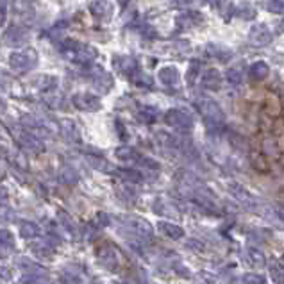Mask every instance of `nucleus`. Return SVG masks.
Returning <instances> with one entry per match:
<instances>
[{
	"label": "nucleus",
	"instance_id": "obj_2",
	"mask_svg": "<svg viewBox=\"0 0 284 284\" xmlns=\"http://www.w3.org/2000/svg\"><path fill=\"white\" fill-rule=\"evenodd\" d=\"M11 130V136L15 138V141L20 143L22 149H27L31 152H43L45 151V145L41 143V138L36 136L34 132L27 129V127H13Z\"/></svg>",
	"mask_w": 284,
	"mask_h": 284
},
{
	"label": "nucleus",
	"instance_id": "obj_6",
	"mask_svg": "<svg viewBox=\"0 0 284 284\" xmlns=\"http://www.w3.org/2000/svg\"><path fill=\"white\" fill-rule=\"evenodd\" d=\"M167 123L181 132H190L193 129V120L191 116L183 109H170L167 113Z\"/></svg>",
	"mask_w": 284,
	"mask_h": 284
},
{
	"label": "nucleus",
	"instance_id": "obj_1",
	"mask_svg": "<svg viewBox=\"0 0 284 284\" xmlns=\"http://www.w3.org/2000/svg\"><path fill=\"white\" fill-rule=\"evenodd\" d=\"M59 50L68 61L77 63V65H88L89 61H93L97 57V50L93 47L81 43L77 40H65L59 45Z\"/></svg>",
	"mask_w": 284,
	"mask_h": 284
},
{
	"label": "nucleus",
	"instance_id": "obj_11",
	"mask_svg": "<svg viewBox=\"0 0 284 284\" xmlns=\"http://www.w3.org/2000/svg\"><path fill=\"white\" fill-rule=\"evenodd\" d=\"M158 77L165 86H172V88H175V86L179 84V72H177L175 66H165V68H161L158 73Z\"/></svg>",
	"mask_w": 284,
	"mask_h": 284
},
{
	"label": "nucleus",
	"instance_id": "obj_15",
	"mask_svg": "<svg viewBox=\"0 0 284 284\" xmlns=\"http://www.w3.org/2000/svg\"><path fill=\"white\" fill-rule=\"evenodd\" d=\"M247 257H248V263H250L254 268H263V266H266V257H264V254L259 250V248L250 247V248L247 250Z\"/></svg>",
	"mask_w": 284,
	"mask_h": 284
},
{
	"label": "nucleus",
	"instance_id": "obj_32",
	"mask_svg": "<svg viewBox=\"0 0 284 284\" xmlns=\"http://www.w3.org/2000/svg\"><path fill=\"white\" fill-rule=\"evenodd\" d=\"M275 213H277V216H279V218L284 222V209H282V207H279V209H275Z\"/></svg>",
	"mask_w": 284,
	"mask_h": 284
},
{
	"label": "nucleus",
	"instance_id": "obj_9",
	"mask_svg": "<svg viewBox=\"0 0 284 284\" xmlns=\"http://www.w3.org/2000/svg\"><path fill=\"white\" fill-rule=\"evenodd\" d=\"M248 41L256 47H263V45H268L272 41V33L266 25H254L250 29V34H248Z\"/></svg>",
	"mask_w": 284,
	"mask_h": 284
},
{
	"label": "nucleus",
	"instance_id": "obj_13",
	"mask_svg": "<svg viewBox=\"0 0 284 284\" xmlns=\"http://www.w3.org/2000/svg\"><path fill=\"white\" fill-rule=\"evenodd\" d=\"M158 227L161 229L163 234L168 236L170 240H181V238L184 236V229L181 227V225H177V223H172V222H159Z\"/></svg>",
	"mask_w": 284,
	"mask_h": 284
},
{
	"label": "nucleus",
	"instance_id": "obj_18",
	"mask_svg": "<svg viewBox=\"0 0 284 284\" xmlns=\"http://www.w3.org/2000/svg\"><path fill=\"white\" fill-rule=\"evenodd\" d=\"M33 254L36 257H41V259H52L54 256V248L50 243H38V245H33Z\"/></svg>",
	"mask_w": 284,
	"mask_h": 284
},
{
	"label": "nucleus",
	"instance_id": "obj_7",
	"mask_svg": "<svg viewBox=\"0 0 284 284\" xmlns=\"http://www.w3.org/2000/svg\"><path fill=\"white\" fill-rule=\"evenodd\" d=\"M227 190H229V193H231V195L241 204V206L248 207V209H254V207H257V202H256V199H254V195H252L250 191L245 190L241 184L227 183Z\"/></svg>",
	"mask_w": 284,
	"mask_h": 284
},
{
	"label": "nucleus",
	"instance_id": "obj_33",
	"mask_svg": "<svg viewBox=\"0 0 284 284\" xmlns=\"http://www.w3.org/2000/svg\"><path fill=\"white\" fill-rule=\"evenodd\" d=\"M118 2H120V6H125L127 2H129V0H118Z\"/></svg>",
	"mask_w": 284,
	"mask_h": 284
},
{
	"label": "nucleus",
	"instance_id": "obj_19",
	"mask_svg": "<svg viewBox=\"0 0 284 284\" xmlns=\"http://www.w3.org/2000/svg\"><path fill=\"white\" fill-rule=\"evenodd\" d=\"M268 75V65L263 61H257L250 66V77L256 79V81H261Z\"/></svg>",
	"mask_w": 284,
	"mask_h": 284
},
{
	"label": "nucleus",
	"instance_id": "obj_30",
	"mask_svg": "<svg viewBox=\"0 0 284 284\" xmlns=\"http://www.w3.org/2000/svg\"><path fill=\"white\" fill-rule=\"evenodd\" d=\"M97 222H98V225L106 227V225H109V216H107L106 213H98V215H97Z\"/></svg>",
	"mask_w": 284,
	"mask_h": 284
},
{
	"label": "nucleus",
	"instance_id": "obj_31",
	"mask_svg": "<svg viewBox=\"0 0 284 284\" xmlns=\"http://www.w3.org/2000/svg\"><path fill=\"white\" fill-rule=\"evenodd\" d=\"M175 270H177L179 275H183V277H190V270H188L186 266H181V264H177L175 266Z\"/></svg>",
	"mask_w": 284,
	"mask_h": 284
},
{
	"label": "nucleus",
	"instance_id": "obj_24",
	"mask_svg": "<svg viewBox=\"0 0 284 284\" xmlns=\"http://www.w3.org/2000/svg\"><path fill=\"white\" fill-rule=\"evenodd\" d=\"M0 243H2V248H15V240H13V234H9V231H2L0 232Z\"/></svg>",
	"mask_w": 284,
	"mask_h": 284
},
{
	"label": "nucleus",
	"instance_id": "obj_8",
	"mask_svg": "<svg viewBox=\"0 0 284 284\" xmlns=\"http://www.w3.org/2000/svg\"><path fill=\"white\" fill-rule=\"evenodd\" d=\"M73 106L81 111H98L102 107V102L93 93H77L72 98Z\"/></svg>",
	"mask_w": 284,
	"mask_h": 284
},
{
	"label": "nucleus",
	"instance_id": "obj_12",
	"mask_svg": "<svg viewBox=\"0 0 284 284\" xmlns=\"http://www.w3.org/2000/svg\"><path fill=\"white\" fill-rule=\"evenodd\" d=\"M114 154H116V158L120 159V161L134 163V165H139L141 159H143V156L138 154V152L134 151V149H130V147H118Z\"/></svg>",
	"mask_w": 284,
	"mask_h": 284
},
{
	"label": "nucleus",
	"instance_id": "obj_17",
	"mask_svg": "<svg viewBox=\"0 0 284 284\" xmlns=\"http://www.w3.org/2000/svg\"><path fill=\"white\" fill-rule=\"evenodd\" d=\"M20 234L25 240H34V238L40 236V227L33 222H24L20 225Z\"/></svg>",
	"mask_w": 284,
	"mask_h": 284
},
{
	"label": "nucleus",
	"instance_id": "obj_20",
	"mask_svg": "<svg viewBox=\"0 0 284 284\" xmlns=\"http://www.w3.org/2000/svg\"><path fill=\"white\" fill-rule=\"evenodd\" d=\"M95 8H93V13L95 15H98V18H109L111 15H113V11H111V6L107 0H97L95 2Z\"/></svg>",
	"mask_w": 284,
	"mask_h": 284
},
{
	"label": "nucleus",
	"instance_id": "obj_21",
	"mask_svg": "<svg viewBox=\"0 0 284 284\" xmlns=\"http://www.w3.org/2000/svg\"><path fill=\"white\" fill-rule=\"evenodd\" d=\"M139 120L145 123H152L156 120V116H158V111L154 109V107H143L141 111H139Z\"/></svg>",
	"mask_w": 284,
	"mask_h": 284
},
{
	"label": "nucleus",
	"instance_id": "obj_5",
	"mask_svg": "<svg viewBox=\"0 0 284 284\" xmlns=\"http://www.w3.org/2000/svg\"><path fill=\"white\" fill-rule=\"evenodd\" d=\"M38 63V56L33 49H25L22 52H13L9 56V65L18 72H27Z\"/></svg>",
	"mask_w": 284,
	"mask_h": 284
},
{
	"label": "nucleus",
	"instance_id": "obj_29",
	"mask_svg": "<svg viewBox=\"0 0 284 284\" xmlns=\"http://www.w3.org/2000/svg\"><path fill=\"white\" fill-rule=\"evenodd\" d=\"M59 220L65 223V227L68 229V231H73V222H72V218H68V215H66V213L59 211Z\"/></svg>",
	"mask_w": 284,
	"mask_h": 284
},
{
	"label": "nucleus",
	"instance_id": "obj_28",
	"mask_svg": "<svg viewBox=\"0 0 284 284\" xmlns=\"http://www.w3.org/2000/svg\"><path fill=\"white\" fill-rule=\"evenodd\" d=\"M186 247L191 248V250H195V252H202V250H204L202 241H197V240H188Z\"/></svg>",
	"mask_w": 284,
	"mask_h": 284
},
{
	"label": "nucleus",
	"instance_id": "obj_26",
	"mask_svg": "<svg viewBox=\"0 0 284 284\" xmlns=\"http://www.w3.org/2000/svg\"><path fill=\"white\" fill-rule=\"evenodd\" d=\"M227 79L232 82V84L240 82L241 81V68H240V66H232V68L227 72Z\"/></svg>",
	"mask_w": 284,
	"mask_h": 284
},
{
	"label": "nucleus",
	"instance_id": "obj_23",
	"mask_svg": "<svg viewBox=\"0 0 284 284\" xmlns=\"http://www.w3.org/2000/svg\"><path fill=\"white\" fill-rule=\"evenodd\" d=\"M243 282L245 284H266V279H264V275H261V273L248 272L243 275Z\"/></svg>",
	"mask_w": 284,
	"mask_h": 284
},
{
	"label": "nucleus",
	"instance_id": "obj_22",
	"mask_svg": "<svg viewBox=\"0 0 284 284\" xmlns=\"http://www.w3.org/2000/svg\"><path fill=\"white\" fill-rule=\"evenodd\" d=\"M61 181L63 183H66V184H75L79 181V177H77V174H75V170L73 168H63L61 170Z\"/></svg>",
	"mask_w": 284,
	"mask_h": 284
},
{
	"label": "nucleus",
	"instance_id": "obj_16",
	"mask_svg": "<svg viewBox=\"0 0 284 284\" xmlns=\"http://www.w3.org/2000/svg\"><path fill=\"white\" fill-rule=\"evenodd\" d=\"M114 174L120 175L127 183H141L143 181V175L138 170H132V168H118V170H114Z\"/></svg>",
	"mask_w": 284,
	"mask_h": 284
},
{
	"label": "nucleus",
	"instance_id": "obj_25",
	"mask_svg": "<svg viewBox=\"0 0 284 284\" xmlns=\"http://www.w3.org/2000/svg\"><path fill=\"white\" fill-rule=\"evenodd\" d=\"M270 275H272L277 282H284V272H282V268H280L277 263L270 264Z\"/></svg>",
	"mask_w": 284,
	"mask_h": 284
},
{
	"label": "nucleus",
	"instance_id": "obj_27",
	"mask_svg": "<svg viewBox=\"0 0 284 284\" xmlns=\"http://www.w3.org/2000/svg\"><path fill=\"white\" fill-rule=\"evenodd\" d=\"M13 163H15V165H17L18 168H22V170H27V168H29L27 158H25V156L22 154V152H18V154L15 156V158H13Z\"/></svg>",
	"mask_w": 284,
	"mask_h": 284
},
{
	"label": "nucleus",
	"instance_id": "obj_3",
	"mask_svg": "<svg viewBox=\"0 0 284 284\" xmlns=\"http://www.w3.org/2000/svg\"><path fill=\"white\" fill-rule=\"evenodd\" d=\"M120 222L123 225H127V229H130L139 240H152V236H154V229H152V225L145 218L129 215V216H120Z\"/></svg>",
	"mask_w": 284,
	"mask_h": 284
},
{
	"label": "nucleus",
	"instance_id": "obj_4",
	"mask_svg": "<svg viewBox=\"0 0 284 284\" xmlns=\"http://www.w3.org/2000/svg\"><path fill=\"white\" fill-rule=\"evenodd\" d=\"M197 107H199V111L202 113V116L206 118V122L209 123V125L222 127L223 113L216 102L209 100V98H200V100H197Z\"/></svg>",
	"mask_w": 284,
	"mask_h": 284
},
{
	"label": "nucleus",
	"instance_id": "obj_10",
	"mask_svg": "<svg viewBox=\"0 0 284 284\" xmlns=\"http://www.w3.org/2000/svg\"><path fill=\"white\" fill-rule=\"evenodd\" d=\"M97 259H98V263L102 264L104 268H107L109 272H114L118 268V259H116V256H114V250L111 247H100L98 248V252H97Z\"/></svg>",
	"mask_w": 284,
	"mask_h": 284
},
{
	"label": "nucleus",
	"instance_id": "obj_14",
	"mask_svg": "<svg viewBox=\"0 0 284 284\" xmlns=\"http://www.w3.org/2000/svg\"><path fill=\"white\" fill-rule=\"evenodd\" d=\"M202 84L207 89H218L222 86V77H220V73L216 70H207L202 77Z\"/></svg>",
	"mask_w": 284,
	"mask_h": 284
}]
</instances>
